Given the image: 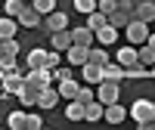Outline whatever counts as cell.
Instances as JSON below:
<instances>
[{"mask_svg": "<svg viewBox=\"0 0 155 130\" xmlns=\"http://www.w3.org/2000/svg\"><path fill=\"white\" fill-rule=\"evenodd\" d=\"M71 44H78V47H93V44H96V31H90L87 25L71 28Z\"/></svg>", "mask_w": 155, "mask_h": 130, "instance_id": "obj_8", "label": "cell"}, {"mask_svg": "<svg viewBox=\"0 0 155 130\" xmlns=\"http://www.w3.org/2000/svg\"><path fill=\"white\" fill-rule=\"evenodd\" d=\"M44 25L50 28V34H53V31H62V28H68V12H59V9L47 12V16H44Z\"/></svg>", "mask_w": 155, "mask_h": 130, "instance_id": "obj_6", "label": "cell"}, {"mask_svg": "<svg viewBox=\"0 0 155 130\" xmlns=\"http://www.w3.org/2000/svg\"><path fill=\"white\" fill-rule=\"evenodd\" d=\"M65 59H68V65H78V68H81V65L90 59V47H78V44H71V47L65 50Z\"/></svg>", "mask_w": 155, "mask_h": 130, "instance_id": "obj_10", "label": "cell"}, {"mask_svg": "<svg viewBox=\"0 0 155 130\" xmlns=\"http://www.w3.org/2000/svg\"><path fill=\"white\" fill-rule=\"evenodd\" d=\"M102 112H106V106H102L99 99L87 102V106H84V121H90V124H93V121H99V118H102Z\"/></svg>", "mask_w": 155, "mask_h": 130, "instance_id": "obj_21", "label": "cell"}, {"mask_svg": "<svg viewBox=\"0 0 155 130\" xmlns=\"http://www.w3.org/2000/svg\"><path fill=\"white\" fill-rule=\"evenodd\" d=\"M25 65H28V68H44V65H47V50L34 47L28 53V59H25Z\"/></svg>", "mask_w": 155, "mask_h": 130, "instance_id": "obj_22", "label": "cell"}, {"mask_svg": "<svg viewBox=\"0 0 155 130\" xmlns=\"http://www.w3.org/2000/svg\"><path fill=\"white\" fill-rule=\"evenodd\" d=\"M0 81H3V71H0Z\"/></svg>", "mask_w": 155, "mask_h": 130, "instance_id": "obj_43", "label": "cell"}, {"mask_svg": "<svg viewBox=\"0 0 155 130\" xmlns=\"http://www.w3.org/2000/svg\"><path fill=\"white\" fill-rule=\"evenodd\" d=\"M102 118H106L109 124H121L127 118V109L121 106V102H112V106H106V112H102Z\"/></svg>", "mask_w": 155, "mask_h": 130, "instance_id": "obj_14", "label": "cell"}, {"mask_svg": "<svg viewBox=\"0 0 155 130\" xmlns=\"http://www.w3.org/2000/svg\"><path fill=\"white\" fill-rule=\"evenodd\" d=\"M56 90H59V96H62V99H74V96H78V90H81V84H78L74 77H65V81H59Z\"/></svg>", "mask_w": 155, "mask_h": 130, "instance_id": "obj_17", "label": "cell"}, {"mask_svg": "<svg viewBox=\"0 0 155 130\" xmlns=\"http://www.w3.org/2000/svg\"><path fill=\"white\" fill-rule=\"evenodd\" d=\"M109 59H112V56H109V50L102 47V44H99V47H90V59H87V62H96V65H106Z\"/></svg>", "mask_w": 155, "mask_h": 130, "instance_id": "obj_27", "label": "cell"}, {"mask_svg": "<svg viewBox=\"0 0 155 130\" xmlns=\"http://www.w3.org/2000/svg\"><path fill=\"white\" fill-rule=\"evenodd\" d=\"M50 47H53V50H59V53H65V50L71 47V31H68V28L53 31V34H50Z\"/></svg>", "mask_w": 155, "mask_h": 130, "instance_id": "obj_11", "label": "cell"}, {"mask_svg": "<svg viewBox=\"0 0 155 130\" xmlns=\"http://www.w3.org/2000/svg\"><path fill=\"white\" fill-rule=\"evenodd\" d=\"M0 71H3V74L19 71V62H16V56H0Z\"/></svg>", "mask_w": 155, "mask_h": 130, "instance_id": "obj_30", "label": "cell"}, {"mask_svg": "<svg viewBox=\"0 0 155 130\" xmlns=\"http://www.w3.org/2000/svg\"><path fill=\"white\" fill-rule=\"evenodd\" d=\"M31 6L41 12V16H47V12H53V9H56V0H31Z\"/></svg>", "mask_w": 155, "mask_h": 130, "instance_id": "obj_31", "label": "cell"}, {"mask_svg": "<svg viewBox=\"0 0 155 130\" xmlns=\"http://www.w3.org/2000/svg\"><path fill=\"white\" fill-rule=\"evenodd\" d=\"M134 19H140V22H155V0H140V3L134 6Z\"/></svg>", "mask_w": 155, "mask_h": 130, "instance_id": "obj_9", "label": "cell"}, {"mask_svg": "<svg viewBox=\"0 0 155 130\" xmlns=\"http://www.w3.org/2000/svg\"><path fill=\"white\" fill-rule=\"evenodd\" d=\"M124 34H127V41H130L134 47H140V44L149 41V25L140 22V19H130V25L124 28Z\"/></svg>", "mask_w": 155, "mask_h": 130, "instance_id": "obj_3", "label": "cell"}, {"mask_svg": "<svg viewBox=\"0 0 155 130\" xmlns=\"http://www.w3.org/2000/svg\"><path fill=\"white\" fill-rule=\"evenodd\" d=\"M81 74H84V81H87L90 87H96V84L102 81V65H96V62H84V65H81Z\"/></svg>", "mask_w": 155, "mask_h": 130, "instance_id": "obj_12", "label": "cell"}, {"mask_svg": "<svg viewBox=\"0 0 155 130\" xmlns=\"http://www.w3.org/2000/svg\"><path fill=\"white\" fill-rule=\"evenodd\" d=\"M146 44H149V47L155 50V34H149V41H146Z\"/></svg>", "mask_w": 155, "mask_h": 130, "instance_id": "obj_39", "label": "cell"}, {"mask_svg": "<svg viewBox=\"0 0 155 130\" xmlns=\"http://www.w3.org/2000/svg\"><path fill=\"white\" fill-rule=\"evenodd\" d=\"M41 127H44L41 115H25V130H41Z\"/></svg>", "mask_w": 155, "mask_h": 130, "instance_id": "obj_36", "label": "cell"}, {"mask_svg": "<svg viewBox=\"0 0 155 130\" xmlns=\"http://www.w3.org/2000/svg\"><path fill=\"white\" fill-rule=\"evenodd\" d=\"M102 25H109V16H106V12H99V9H93V12L87 16V28H90V31H99Z\"/></svg>", "mask_w": 155, "mask_h": 130, "instance_id": "obj_25", "label": "cell"}, {"mask_svg": "<svg viewBox=\"0 0 155 130\" xmlns=\"http://www.w3.org/2000/svg\"><path fill=\"white\" fill-rule=\"evenodd\" d=\"M152 106H155V102H152Z\"/></svg>", "mask_w": 155, "mask_h": 130, "instance_id": "obj_44", "label": "cell"}, {"mask_svg": "<svg viewBox=\"0 0 155 130\" xmlns=\"http://www.w3.org/2000/svg\"><path fill=\"white\" fill-rule=\"evenodd\" d=\"M137 59H140V65H149V68H152V65H155V50L149 44H140L137 47Z\"/></svg>", "mask_w": 155, "mask_h": 130, "instance_id": "obj_24", "label": "cell"}, {"mask_svg": "<svg viewBox=\"0 0 155 130\" xmlns=\"http://www.w3.org/2000/svg\"><path fill=\"white\" fill-rule=\"evenodd\" d=\"M25 6H28V0H6V3H3V9H6V16H12V19H16L19 12L25 9Z\"/></svg>", "mask_w": 155, "mask_h": 130, "instance_id": "obj_29", "label": "cell"}, {"mask_svg": "<svg viewBox=\"0 0 155 130\" xmlns=\"http://www.w3.org/2000/svg\"><path fill=\"white\" fill-rule=\"evenodd\" d=\"M25 109H16V112H9V118H6V124H9V130H25Z\"/></svg>", "mask_w": 155, "mask_h": 130, "instance_id": "obj_26", "label": "cell"}, {"mask_svg": "<svg viewBox=\"0 0 155 130\" xmlns=\"http://www.w3.org/2000/svg\"><path fill=\"white\" fill-rule=\"evenodd\" d=\"M19 31V22L12 16H0V41H6V37H16Z\"/></svg>", "mask_w": 155, "mask_h": 130, "instance_id": "obj_19", "label": "cell"}, {"mask_svg": "<svg viewBox=\"0 0 155 130\" xmlns=\"http://www.w3.org/2000/svg\"><path fill=\"white\" fill-rule=\"evenodd\" d=\"M149 71H152V77H155V65H152V68H149Z\"/></svg>", "mask_w": 155, "mask_h": 130, "instance_id": "obj_42", "label": "cell"}, {"mask_svg": "<svg viewBox=\"0 0 155 130\" xmlns=\"http://www.w3.org/2000/svg\"><path fill=\"white\" fill-rule=\"evenodd\" d=\"M37 93H41V90H31V87H25L22 93H19V102H22V109H31V106H37Z\"/></svg>", "mask_w": 155, "mask_h": 130, "instance_id": "obj_28", "label": "cell"}, {"mask_svg": "<svg viewBox=\"0 0 155 130\" xmlns=\"http://www.w3.org/2000/svg\"><path fill=\"white\" fill-rule=\"evenodd\" d=\"M59 65H62V53H59V50H47V65H44V68L53 71V68H59Z\"/></svg>", "mask_w": 155, "mask_h": 130, "instance_id": "obj_32", "label": "cell"}, {"mask_svg": "<svg viewBox=\"0 0 155 130\" xmlns=\"http://www.w3.org/2000/svg\"><path fill=\"white\" fill-rule=\"evenodd\" d=\"M16 22L22 25V28H37V25L44 22V16H41V12H37V9L28 3V6H25V9L19 12V16H16Z\"/></svg>", "mask_w": 155, "mask_h": 130, "instance_id": "obj_5", "label": "cell"}, {"mask_svg": "<svg viewBox=\"0 0 155 130\" xmlns=\"http://www.w3.org/2000/svg\"><path fill=\"white\" fill-rule=\"evenodd\" d=\"M96 9L106 12V16H112V12L118 9V0H96Z\"/></svg>", "mask_w": 155, "mask_h": 130, "instance_id": "obj_35", "label": "cell"}, {"mask_svg": "<svg viewBox=\"0 0 155 130\" xmlns=\"http://www.w3.org/2000/svg\"><path fill=\"white\" fill-rule=\"evenodd\" d=\"M3 96H6V93H3V87H0V99H3Z\"/></svg>", "mask_w": 155, "mask_h": 130, "instance_id": "obj_41", "label": "cell"}, {"mask_svg": "<svg viewBox=\"0 0 155 130\" xmlns=\"http://www.w3.org/2000/svg\"><path fill=\"white\" fill-rule=\"evenodd\" d=\"M50 84H53V71H50V68H28V71H25V87L44 90Z\"/></svg>", "mask_w": 155, "mask_h": 130, "instance_id": "obj_1", "label": "cell"}, {"mask_svg": "<svg viewBox=\"0 0 155 130\" xmlns=\"http://www.w3.org/2000/svg\"><path fill=\"white\" fill-rule=\"evenodd\" d=\"M115 62H118V65H124V68H130V65H137V62H140V59H137V47H134V44L121 47L118 53H115Z\"/></svg>", "mask_w": 155, "mask_h": 130, "instance_id": "obj_13", "label": "cell"}, {"mask_svg": "<svg viewBox=\"0 0 155 130\" xmlns=\"http://www.w3.org/2000/svg\"><path fill=\"white\" fill-rule=\"evenodd\" d=\"M0 56H3V41H0Z\"/></svg>", "mask_w": 155, "mask_h": 130, "instance_id": "obj_40", "label": "cell"}, {"mask_svg": "<svg viewBox=\"0 0 155 130\" xmlns=\"http://www.w3.org/2000/svg\"><path fill=\"white\" fill-rule=\"evenodd\" d=\"M74 9L81 12V16H90V12L96 9V0H74Z\"/></svg>", "mask_w": 155, "mask_h": 130, "instance_id": "obj_34", "label": "cell"}, {"mask_svg": "<svg viewBox=\"0 0 155 130\" xmlns=\"http://www.w3.org/2000/svg\"><path fill=\"white\" fill-rule=\"evenodd\" d=\"M74 99H78V102H84V106H87V102H93V99H96V87H93V90H90V84H87V87H81Z\"/></svg>", "mask_w": 155, "mask_h": 130, "instance_id": "obj_33", "label": "cell"}, {"mask_svg": "<svg viewBox=\"0 0 155 130\" xmlns=\"http://www.w3.org/2000/svg\"><path fill=\"white\" fill-rule=\"evenodd\" d=\"M102 81H124V65H118V62H106V65H102Z\"/></svg>", "mask_w": 155, "mask_h": 130, "instance_id": "obj_15", "label": "cell"}, {"mask_svg": "<svg viewBox=\"0 0 155 130\" xmlns=\"http://www.w3.org/2000/svg\"><path fill=\"white\" fill-rule=\"evenodd\" d=\"M124 77L127 81H146V77H152V71H149V65H130V68H124Z\"/></svg>", "mask_w": 155, "mask_h": 130, "instance_id": "obj_20", "label": "cell"}, {"mask_svg": "<svg viewBox=\"0 0 155 130\" xmlns=\"http://www.w3.org/2000/svg\"><path fill=\"white\" fill-rule=\"evenodd\" d=\"M28 3H31V0H28Z\"/></svg>", "mask_w": 155, "mask_h": 130, "instance_id": "obj_45", "label": "cell"}, {"mask_svg": "<svg viewBox=\"0 0 155 130\" xmlns=\"http://www.w3.org/2000/svg\"><path fill=\"white\" fill-rule=\"evenodd\" d=\"M118 93H121V84H118V81H99V84H96V99L102 102V106L118 102Z\"/></svg>", "mask_w": 155, "mask_h": 130, "instance_id": "obj_2", "label": "cell"}, {"mask_svg": "<svg viewBox=\"0 0 155 130\" xmlns=\"http://www.w3.org/2000/svg\"><path fill=\"white\" fill-rule=\"evenodd\" d=\"M3 56H19V41L16 37H6L3 41Z\"/></svg>", "mask_w": 155, "mask_h": 130, "instance_id": "obj_37", "label": "cell"}, {"mask_svg": "<svg viewBox=\"0 0 155 130\" xmlns=\"http://www.w3.org/2000/svg\"><path fill=\"white\" fill-rule=\"evenodd\" d=\"M65 77H71V68H68V65H59V68H53V81H56V84L65 81Z\"/></svg>", "mask_w": 155, "mask_h": 130, "instance_id": "obj_38", "label": "cell"}, {"mask_svg": "<svg viewBox=\"0 0 155 130\" xmlns=\"http://www.w3.org/2000/svg\"><path fill=\"white\" fill-rule=\"evenodd\" d=\"M65 118H68V121H84V102L68 99V106H65Z\"/></svg>", "mask_w": 155, "mask_h": 130, "instance_id": "obj_23", "label": "cell"}, {"mask_svg": "<svg viewBox=\"0 0 155 130\" xmlns=\"http://www.w3.org/2000/svg\"><path fill=\"white\" fill-rule=\"evenodd\" d=\"M115 41H118V28H115V25H102V28L96 31V44H102V47H112Z\"/></svg>", "mask_w": 155, "mask_h": 130, "instance_id": "obj_16", "label": "cell"}, {"mask_svg": "<svg viewBox=\"0 0 155 130\" xmlns=\"http://www.w3.org/2000/svg\"><path fill=\"white\" fill-rule=\"evenodd\" d=\"M130 19H134V12L130 9H115L112 16H109V25H115V28H127V25H130Z\"/></svg>", "mask_w": 155, "mask_h": 130, "instance_id": "obj_18", "label": "cell"}, {"mask_svg": "<svg viewBox=\"0 0 155 130\" xmlns=\"http://www.w3.org/2000/svg\"><path fill=\"white\" fill-rule=\"evenodd\" d=\"M56 102H59V90H56L53 84H50V87H44L41 93H37V109H44V112H50V109L56 106Z\"/></svg>", "mask_w": 155, "mask_h": 130, "instance_id": "obj_7", "label": "cell"}, {"mask_svg": "<svg viewBox=\"0 0 155 130\" xmlns=\"http://www.w3.org/2000/svg\"><path fill=\"white\" fill-rule=\"evenodd\" d=\"M6 96H19L25 90V71H12V74H3V81H0Z\"/></svg>", "mask_w": 155, "mask_h": 130, "instance_id": "obj_4", "label": "cell"}]
</instances>
